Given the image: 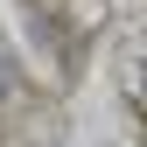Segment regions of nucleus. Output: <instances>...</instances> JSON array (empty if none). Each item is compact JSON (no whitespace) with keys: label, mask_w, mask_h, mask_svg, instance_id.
Returning a JSON list of instances; mask_svg holds the SVG:
<instances>
[{"label":"nucleus","mask_w":147,"mask_h":147,"mask_svg":"<svg viewBox=\"0 0 147 147\" xmlns=\"http://www.w3.org/2000/svg\"><path fill=\"white\" fill-rule=\"evenodd\" d=\"M140 98H147V63H140Z\"/></svg>","instance_id":"nucleus-1"},{"label":"nucleus","mask_w":147,"mask_h":147,"mask_svg":"<svg viewBox=\"0 0 147 147\" xmlns=\"http://www.w3.org/2000/svg\"><path fill=\"white\" fill-rule=\"evenodd\" d=\"M0 84H7V70H0Z\"/></svg>","instance_id":"nucleus-2"}]
</instances>
